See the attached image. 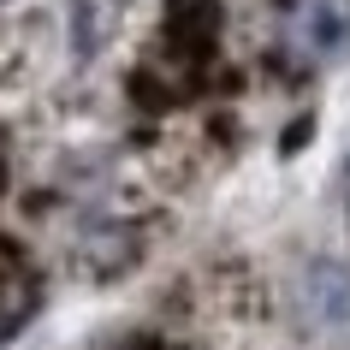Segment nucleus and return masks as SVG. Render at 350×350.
I'll return each mask as SVG.
<instances>
[{"instance_id":"1","label":"nucleus","mask_w":350,"mask_h":350,"mask_svg":"<svg viewBox=\"0 0 350 350\" xmlns=\"http://www.w3.org/2000/svg\"><path fill=\"white\" fill-rule=\"evenodd\" d=\"M285 42L309 66H345L350 59V0H291Z\"/></svg>"},{"instance_id":"2","label":"nucleus","mask_w":350,"mask_h":350,"mask_svg":"<svg viewBox=\"0 0 350 350\" xmlns=\"http://www.w3.org/2000/svg\"><path fill=\"white\" fill-rule=\"evenodd\" d=\"M303 309H309V321H321V327H345L350 321V261L314 256L309 267H303Z\"/></svg>"},{"instance_id":"3","label":"nucleus","mask_w":350,"mask_h":350,"mask_svg":"<svg viewBox=\"0 0 350 350\" xmlns=\"http://www.w3.org/2000/svg\"><path fill=\"white\" fill-rule=\"evenodd\" d=\"M338 196H345V208H350V154H345V166H338Z\"/></svg>"}]
</instances>
